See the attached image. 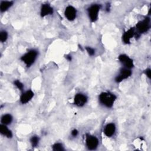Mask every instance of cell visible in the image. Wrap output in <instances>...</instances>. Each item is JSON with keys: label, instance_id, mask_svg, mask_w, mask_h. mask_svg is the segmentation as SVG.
<instances>
[{"label": "cell", "instance_id": "obj_1", "mask_svg": "<svg viewBox=\"0 0 151 151\" xmlns=\"http://www.w3.org/2000/svg\"><path fill=\"white\" fill-rule=\"evenodd\" d=\"M116 99V96L110 92H103L99 97V102L102 105L108 108H110L113 106Z\"/></svg>", "mask_w": 151, "mask_h": 151}, {"label": "cell", "instance_id": "obj_2", "mask_svg": "<svg viewBox=\"0 0 151 151\" xmlns=\"http://www.w3.org/2000/svg\"><path fill=\"white\" fill-rule=\"evenodd\" d=\"M38 52L36 50H31L24 54L21 57V60L25 64L27 67H30L35 61Z\"/></svg>", "mask_w": 151, "mask_h": 151}, {"label": "cell", "instance_id": "obj_3", "mask_svg": "<svg viewBox=\"0 0 151 151\" xmlns=\"http://www.w3.org/2000/svg\"><path fill=\"white\" fill-rule=\"evenodd\" d=\"M100 9V5L99 4H93L87 9L88 15L91 22H95L97 21Z\"/></svg>", "mask_w": 151, "mask_h": 151}, {"label": "cell", "instance_id": "obj_4", "mask_svg": "<svg viewBox=\"0 0 151 151\" xmlns=\"http://www.w3.org/2000/svg\"><path fill=\"white\" fill-rule=\"evenodd\" d=\"M150 18H146L143 20L139 21L136 25V29L139 33H144L148 31L150 28Z\"/></svg>", "mask_w": 151, "mask_h": 151}, {"label": "cell", "instance_id": "obj_5", "mask_svg": "<svg viewBox=\"0 0 151 151\" xmlns=\"http://www.w3.org/2000/svg\"><path fill=\"white\" fill-rule=\"evenodd\" d=\"M86 144L89 150H95L99 145L98 139L93 135L86 134Z\"/></svg>", "mask_w": 151, "mask_h": 151}, {"label": "cell", "instance_id": "obj_6", "mask_svg": "<svg viewBox=\"0 0 151 151\" xmlns=\"http://www.w3.org/2000/svg\"><path fill=\"white\" fill-rule=\"evenodd\" d=\"M132 75V71L130 69L127 68H123L120 70V73L115 78V81L117 83H120L123 80L127 78Z\"/></svg>", "mask_w": 151, "mask_h": 151}, {"label": "cell", "instance_id": "obj_7", "mask_svg": "<svg viewBox=\"0 0 151 151\" xmlns=\"http://www.w3.org/2000/svg\"><path fill=\"white\" fill-rule=\"evenodd\" d=\"M119 60L122 63L125 68L130 69L134 67L133 60L126 54H121L119 56Z\"/></svg>", "mask_w": 151, "mask_h": 151}, {"label": "cell", "instance_id": "obj_8", "mask_svg": "<svg viewBox=\"0 0 151 151\" xmlns=\"http://www.w3.org/2000/svg\"><path fill=\"white\" fill-rule=\"evenodd\" d=\"M64 14L67 19L69 21H73L75 19L77 15V11L74 7L71 5H69L66 7Z\"/></svg>", "mask_w": 151, "mask_h": 151}, {"label": "cell", "instance_id": "obj_9", "mask_svg": "<svg viewBox=\"0 0 151 151\" xmlns=\"http://www.w3.org/2000/svg\"><path fill=\"white\" fill-rule=\"evenodd\" d=\"M87 101V97L83 94L77 93L74 98V103L78 107L83 106Z\"/></svg>", "mask_w": 151, "mask_h": 151}, {"label": "cell", "instance_id": "obj_10", "mask_svg": "<svg viewBox=\"0 0 151 151\" xmlns=\"http://www.w3.org/2000/svg\"><path fill=\"white\" fill-rule=\"evenodd\" d=\"M135 34V28H130L127 31H126L122 36V40L125 44H129L130 42V39L133 37Z\"/></svg>", "mask_w": 151, "mask_h": 151}, {"label": "cell", "instance_id": "obj_11", "mask_svg": "<svg viewBox=\"0 0 151 151\" xmlns=\"http://www.w3.org/2000/svg\"><path fill=\"white\" fill-rule=\"evenodd\" d=\"M34 96V93L32 90H27L24 93H23L22 94L21 96L20 101L22 104L27 103L32 99Z\"/></svg>", "mask_w": 151, "mask_h": 151}, {"label": "cell", "instance_id": "obj_12", "mask_svg": "<svg viewBox=\"0 0 151 151\" xmlns=\"http://www.w3.org/2000/svg\"><path fill=\"white\" fill-rule=\"evenodd\" d=\"M116 131V126L113 123H110L106 124L104 129V134L108 137H110L114 134Z\"/></svg>", "mask_w": 151, "mask_h": 151}, {"label": "cell", "instance_id": "obj_13", "mask_svg": "<svg viewBox=\"0 0 151 151\" xmlns=\"http://www.w3.org/2000/svg\"><path fill=\"white\" fill-rule=\"evenodd\" d=\"M53 13V8L48 4H42L41 8L40 14L42 17H45L48 15H51Z\"/></svg>", "mask_w": 151, "mask_h": 151}, {"label": "cell", "instance_id": "obj_14", "mask_svg": "<svg viewBox=\"0 0 151 151\" xmlns=\"http://www.w3.org/2000/svg\"><path fill=\"white\" fill-rule=\"evenodd\" d=\"M0 132L1 133L6 136L8 138H11L12 137V133L10 130L6 127V125L1 124L0 126Z\"/></svg>", "mask_w": 151, "mask_h": 151}, {"label": "cell", "instance_id": "obj_15", "mask_svg": "<svg viewBox=\"0 0 151 151\" xmlns=\"http://www.w3.org/2000/svg\"><path fill=\"white\" fill-rule=\"evenodd\" d=\"M13 5L12 1H2L0 4V10L2 12L6 11L8 10L9 8H10Z\"/></svg>", "mask_w": 151, "mask_h": 151}, {"label": "cell", "instance_id": "obj_16", "mask_svg": "<svg viewBox=\"0 0 151 151\" xmlns=\"http://www.w3.org/2000/svg\"><path fill=\"white\" fill-rule=\"evenodd\" d=\"M12 121V117L10 114H4L1 117V123L5 125L9 124Z\"/></svg>", "mask_w": 151, "mask_h": 151}, {"label": "cell", "instance_id": "obj_17", "mask_svg": "<svg viewBox=\"0 0 151 151\" xmlns=\"http://www.w3.org/2000/svg\"><path fill=\"white\" fill-rule=\"evenodd\" d=\"M52 150L54 151H63L64 150V148L61 143H56L52 146Z\"/></svg>", "mask_w": 151, "mask_h": 151}, {"label": "cell", "instance_id": "obj_18", "mask_svg": "<svg viewBox=\"0 0 151 151\" xmlns=\"http://www.w3.org/2000/svg\"><path fill=\"white\" fill-rule=\"evenodd\" d=\"M30 142L32 146V147L37 146L38 142H39V137L37 136H32L30 139Z\"/></svg>", "mask_w": 151, "mask_h": 151}, {"label": "cell", "instance_id": "obj_19", "mask_svg": "<svg viewBox=\"0 0 151 151\" xmlns=\"http://www.w3.org/2000/svg\"><path fill=\"white\" fill-rule=\"evenodd\" d=\"M8 38V33L5 31H2L0 33V40L2 42L6 41Z\"/></svg>", "mask_w": 151, "mask_h": 151}, {"label": "cell", "instance_id": "obj_20", "mask_svg": "<svg viewBox=\"0 0 151 151\" xmlns=\"http://www.w3.org/2000/svg\"><path fill=\"white\" fill-rule=\"evenodd\" d=\"M14 84L15 86L21 91H22L23 90V88H24V85L19 80H15L14 81Z\"/></svg>", "mask_w": 151, "mask_h": 151}, {"label": "cell", "instance_id": "obj_21", "mask_svg": "<svg viewBox=\"0 0 151 151\" xmlns=\"http://www.w3.org/2000/svg\"><path fill=\"white\" fill-rule=\"evenodd\" d=\"M86 50L87 53H88L90 55H91V56L95 54V50H94V49L93 48H91V47H86Z\"/></svg>", "mask_w": 151, "mask_h": 151}, {"label": "cell", "instance_id": "obj_22", "mask_svg": "<svg viewBox=\"0 0 151 151\" xmlns=\"http://www.w3.org/2000/svg\"><path fill=\"white\" fill-rule=\"evenodd\" d=\"M78 130H77V129H74V130H73L72 132H71V134H72V136H74V137L77 136V135L78 134Z\"/></svg>", "mask_w": 151, "mask_h": 151}, {"label": "cell", "instance_id": "obj_23", "mask_svg": "<svg viewBox=\"0 0 151 151\" xmlns=\"http://www.w3.org/2000/svg\"><path fill=\"white\" fill-rule=\"evenodd\" d=\"M145 74L146 75L150 78V69L148 68L145 70Z\"/></svg>", "mask_w": 151, "mask_h": 151}, {"label": "cell", "instance_id": "obj_24", "mask_svg": "<svg viewBox=\"0 0 151 151\" xmlns=\"http://www.w3.org/2000/svg\"><path fill=\"white\" fill-rule=\"evenodd\" d=\"M67 58L68 60H71V57L70 56H67Z\"/></svg>", "mask_w": 151, "mask_h": 151}]
</instances>
